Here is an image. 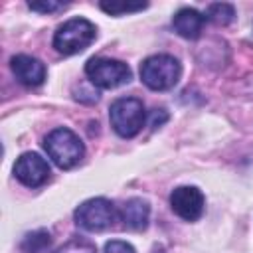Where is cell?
<instances>
[{"mask_svg": "<svg viewBox=\"0 0 253 253\" xmlns=\"http://www.w3.org/2000/svg\"><path fill=\"white\" fill-rule=\"evenodd\" d=\"M28 6L36 12H42V14H51V12H57V10H63L65 4L63 2H55V0H40V2H28Z\"/></svg>", "mask_w": 253, "mask_h": 253, "instance_id": "9a60e30c", "label": "cell"}, {"mask_svg": "<svg viewBox=\"0 0 253 253\" xmlns=\"http://www.w3.org/2000/svg\"><path fill=\"white\" fill-rule=\"evenodd\" d=\"M97 36V28L85 18H71L61 24L53 36V47L63 55L83 51Z\"/></svg>", "mask_w": 253, "mask_h": 253, "instance_id": "277c9868", "label": "cell"}, {"mask_svg": "<svg viewBox=\"0 0 253 253\" xmlns=\"http://www.w3.org/2000/svg\"><path fill=\"white\" fill-rule=\"evenodd\" d=\"M45 152L47 156L63 170H69L73 166H77L85 154V146L81 142V138L69 130V128H55L51 130L45 140H43Z\"/></svg>", "mask_w": 253, "mask_h": 253, "instance_id": "7a4b0ae2", "label": "cell"}, {"mask_svg": "<svg viewBox=\"0 0 253 253\" xmlns=\"http://www.w3.org/2000/svg\"><path fill=\"white\" fill-rule=\"evenodd\" d=\"M204 194L196 186H180L170 194L172 211L186 221H196L204 213Z\"/></svg>", "mask_w": 253, "mask_h": 253, "instance_id": "ba28073f", "label": "cell"}, {"mask_svg": "<svg viewBox=\"0 0 253 253\" xmlns=\"http://www.w3.org/2000/svg\"><path fill=\"white\" fill-rule=\"evenodd\" d=\"M103 253H136L134 247L126 241H121V239H113L105 245V251Z\"/></svg>", "mask_w": 253, "mask_h": 253, "instance_id": "2e32d148", "label": "cell"}, {"mask_svg": "<svg viewBox=\"0 0 253 253\" xmlns=\"http://www.w3.org/2000/svg\"><path fill=\"white\" fill-rule=\"evenodd\" d=\"M121 217H123L126 227H130V229H144L148 225L150 206H148V202H144L140 198H132V200H128L123 206Z\"/></svg>", "mask_w": 253, "mask_h": 253, "instance_id": "8fae6325", "label": "cell"}, {"mask_svg": "<svg viewBox=\"0 0 253 253\" xmlns=\"http://www.w3.org/2000/svg\"><path fill=\"white\" fill-rule=\"evenodd\" d=\"M89 81L101 89H115L130 81V69L126 63L111 57H93L85 65Z\"/></svg>", "mask_w": 253, "mask_h": 253, "instance_id": "5b68a950", "label": "cell"}, {"mask_svg": "<svg viewBox=\"0 0 253 253\" xmlns=\"http://www.w3.org/2000/svg\"><path fill=\"white\" fill-rule=\"evenodd\" d=\"M14 174L24 186L38 188L49 178V164L38 152H24L14 164Z\"/></svg>", "mask_w": 253, "mask_h": 253, "instance_id": "52a82bcc", "label": "cell"}, {"mask_svg": "<svg viewBox=\"0 0 253 253\" xmlns=\"http://www.w3.org/2000/svg\"><path fill=\"white\" fill-rule=\"evenodd\" d=\"M233 18H235V8L231 4H225V2L211 4L206 12V20H210L217 26H227L229 22H233Z\"/></svg>", "mask_w": 253, "mask_h": 253, "instance_id": "7c38bea8", "label": "cell"}, {"mask_svg": "<svg viewBox=\"0 0 253 253\" xmlns=\"http://www.w3.org/2000/svg\"><path fill=\"white\" fill-rule=\"evenodd\" d=\"M182 75L180 61L174 55L158 53L150 55L140 65V79L152 91H166L172 89Z\"/></svg>", "mask_w": 253, "mask_h": 253, "instance_id": "6da1fadb", "label": "cell"}, {"mask_svg": "<svg viewBox=\"0 0 253 253\" xmlns=\"http://www.w3.org/2000/svg\"><path fill=\"white\" fill-rule=\"evenodd\" d=\"M103 12L111 14V16H121V14H128V12H138V10H144L148 4L146 2H117V0H111V2H101L99 4Z\"/></svg>", "mask_w": 253, "mask_h": 253, "instance_id": "4fadbf2b", "label": "cell"}, {"mask_svg": "<svg viewBox=\"0 0 253 253\" xmlns=\"http://www.w3.org/2000/svg\"><path fill=\"white\" fill-rule=\"evenodd\" d=\"M117 215L119 213H117L115 206L105 198H91L75 210L77 225L87 231H103V229L111 227L115 223Z\"/></svg>", "mask_w": 253, "mask_h": 253, "instance_id": "8992f818", "label": "cell"}, {"mask_svg": "<svg viewBox=\"0 0 253 253\" xmlns=\"http://www.w3.org/2000/svg\"><path fill=\"white\" fill-rule=\"evenodd\" d=\"M109 119H111V126L115 128L117 134L130 138V136L138 134L140 128L144 126L146 111H144V105L140 99L121 97L111 105Z\"/></svg>", "mask_w": 253, "mask_h": 253, "instance_id": "3957f363", "label": "cell"}, {"mask_svg": "<svg viewBox=\"0 0 253 253\" xmlns=\"http://www.w3.org/2000/svg\"><path fill=\"white\" fill-rule=\"evenodd\" d=\"M10 65H12V71H14L16 79H18L22 85L38 87V85H42L43 79H45V65H43L38 57L20 53V55H14V57H12Z\"/></svg>", "mask_w": 253, "mask_h": 253, "instance_id": "9c48e42d", "label": "cell"}, {"mask_svg": "<svg viewBox=\"0 0 253 253\" xmlns=\"http://www.w3.org/2000/svg\"><path fill=\"white\" fill-rule=\"evenodd\" d=\"M95 243H91L89 239H83V237H73L71 241H67L59 253H95Z\"/></svg>", "mask_w": 253, "mask_h": 253, "instance_id": "5bb4252c", "label": "cell"}, {"mask_svg": "<svg viewBox=\"0 0 253 253\" xmlns=\"http://www.w3.org/2000/svg\"><path fill=\"white\" fill-rule=\"evenodd\" d=\"M204 22H206V16H202L198 10L194 8H182L174 14L172 18V26L174 30L186 38V40H196L200 34H202V28H204Z\"/></svg>", "mask_w": 253, "mask_h": 253, "instance_id": "30bf717a", "label": "cell"}]
</instances>
